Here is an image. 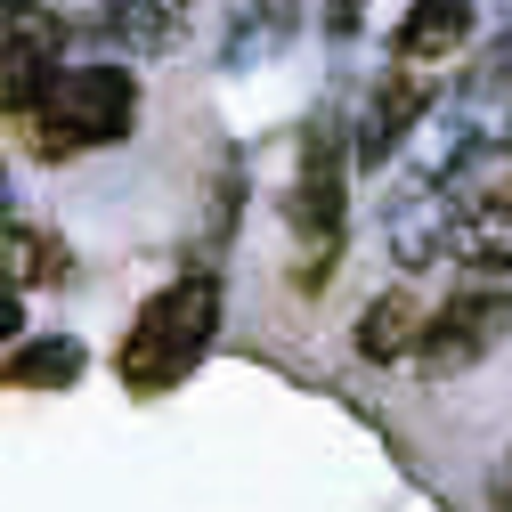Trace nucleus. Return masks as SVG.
<instances>
[{"label": "nucleus", "instance_id": "obj_15", "mask_svg": "<svg viewBox=\"0 0 512 512\" xmlns=\"http://www.w3.org/2000/svg\"><path fill=\"white\" fill-rule=\"evenodd\" d=\"M17 326H25V309H17V293H0V342H17Z\"/></svg>", "mask_w": 512, "mask_h": 512}, {"label": "nucleus", "instance_id": "obj_3", "mask_svg": "<svg viewBox=\"0 0 512 512\" xmlns=\"http://www.w3.org/2000/svg\"><path fill=\"white\" fill-rule=\"evenodd\" d=\"M350 147H342V122L317 114L301 131V171H293V236H301V285L317 293L326 269L342 261V228H350Z\"/></svg>", "mask_w": 512, "mask_h": 512}, {"label": "nucleus", "instance_id": "obj_7", "mask_svg": "<svg viewBox=\"0 0 512 512\" xmlns=\"http://www.w3.org/2000/svg\"><path fill=\"white\" fill-rule=\"evenodd\" d=\"M456 220H464V196H456V179L423 171L415 187H399V196H391V252H399V269L456 261Z\"/></svg>", "mask_w": 512, "mask_h": 512}, {"label": "nucleus", "instance_id": "obj_10", "mask_svg": "<svg viewBox=\"0 0 512 512\" xmlns=\"http://www.w3.org/2000/svg\"><path fill=\"white\" fill-rule=\"evenodd\" d=\"M464 41H472V0H415L399 17V33H391L399 66H439V57H456Z\"/></svg>", "mask_w": 512, "mask_h": 512}, {"label": "nucleus", "instance_id": "obj_9", "mask_svg": "<svg viewBox=\"0 0 512 512\" xmlns=\"http://www.w3.org/2000/svg\"><path fill=\"white\" fill-rule=\"evenodd\" d=\"M423 326H431L423 293H415V285H391V293H382V301L358 317V358L399 366V358H415V350H423Z\"/></svg>", "mask_w": 512, "mask_h": 512}, {"label": "nucleus", "instance_id": "obj_2", "mask_svg": "<svg viewBox=\"0 0 512 512\" xmlns=\"http://www.w3.org/2000/svg\"><path fill=\"white\" fill-rule=\"evenodd\" d=\"M25 122H33V147H41L49 163L90 155V147H114V139L139 131V82L122 74V66H57Z\"/></svg>", "mask_w": 512, "mask_h": 512}, {"label": "nucleus", "instance_id": "obj_11", "mask_svg": "<svg viewBox=\"0 0 512 512\" xmlns=\"http://www.w3.org/2000/svg\"><path fill=\"white\" fill-rule=\"evenodd\" d=\"M66 277V244L49 228L0 212V293H33V285H57Z\"/></svg>", "mask_w": 512, "mask_h": 512}, {"label": "nucleus", "instance_id": "obj_17", "mask_svg": "<svg viewBox=\"0 0 512 512\" xmlns=\"http://www.w3.org/2000/svg\"><path fill=\"white\" fill-rule=\"evenodd\" d=\"M0 212H9V179H0Z\"/></svg>", "mask_w": 512, "mask_h": 512}, {"label": "nucleus", "instance_id": "obj_16", "mask_svg": "<svg viewBox=\"0 0 512 512\" xmlns=\"http://www.w3.org/2000/svg\"><path fill=\"white\" fill-rule=\"evenodd\" d=\"M496 512H512V464H504V488H496Z\"/></svg>", "mask_w": 512, "mask_h": 512}, {"label": "nucleus", "instance_id": "obj_1", "mask_svg": "<svg viewBox=\"0 0 512 512\" xmlns=\"http://www.w3.org/2000/svg\"><path fill=\"white\" fill-rule=\"evenodd\" d=\"M212 334H220V285H212V277L163 285V293L131 317V334H122V382L147 391V399L171 391V382L196 374V358L212 350Z\"/></svg>", "mask_w": 512, "mask_h": 512}, {"label": "nucleus", "instance_id": "obj_8", "mask_svg": "<svg viewBox=\"0 0 512 512\" xmlns=\"http://www.w3.org/2000/svg\"><path fill=\"white\" fill-rule=\"evenodd\" d=\"M431 114H439V90L423 82V66L382 74V82H374V98H366V114H358L350 155H358V163H391V155L407 147V131H415V122H431Z\"/></svg>", "mask_w": 512, "mask_h": 512}, {"label": "nucleus", "instance_id": "obj_12", "mask_svg": "<svg viewBox=\"0 0 512 512\" xmlns=\"http://www.w3.org/2000/svg\"><path fill=\"white\" fill-rule=\"evenodd\" d=\"M17 382V391H66V382L82 374V342H66V334H49V342H25L9 366H0Z\"/></svg>", "mask_w": 512, "mask_h": 512}, {"label": "nucleus", "instance_id": "obj_4", "mask_svg": "<svg viewBox=\"0 0 512 512\" xmlns=\"http://www.w3.org/2000/svg\"><path fill=\"white\" fill-rule=\"evenodd\" d=\"M504 334H512V285H456V293L431 309L415 366H423L431 382H439V374H472Z\"/></svg>", "mask_w": 512, "mask_h": 512}, {"label": "nucleus", "instance_id": "obj_6", "mask_svg": "<svg viewBox=\"0 0 512 512\" xmlns=\"http://www.w3.org/2000/svg\"><path fill=\"white\" fill-rule=\"evenodd\" d=\"M66 25L49 0H0V114H33L49 74L66 66Z\"/></svg>", "mask_w": 512, "mask_h": 512}, {"label": "nucleus", "instance_id": "obj_5", "mask_svg": "<svg viewBox=\"0 0 512 512\" xmlns=\"http://www.w3.org/2000/svg\"><path fill=\"white\" fill-rule=\"evenodd\" d=\"M439 179H456V196H464V220H456V269L512 277V155H504V163L439 171Z\"/></svg>", "mask_w": 512, "mask_h": 512}, {"label": "nucleus", "instance_id": "obj_14", "mask_svg": "<svg viewBox=\"0 0 512 512\" xmlns=\"http://www.w3.org/2000/svg\"><path fill=\"white\" fill-rule=\"evenodd\" d=\"M358 9H366V0H326V25H334V33H350V25H358Z\"/></svg>", "mask_w": 512, "mask_h": 512}, {"label": "nucleus", "instance_id": "obj_13", "mask_svg": "<svg viewBox=\"0 0 512 512\" xmlns=\"http://www.w3.org/2000/svg\"><path fill=\"white\" fill-rule=\"evenodd\" d=\"M98 9H106L114 33H131L139 49H155V41L171 33V17H179V0H98Z\"/></svg>", "mask_w": 512, "mask_h": 512}]
</instances>
